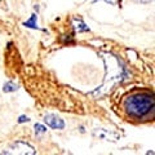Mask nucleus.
<instances>
[{
    "label": "nucleus",
    "instance_id": "nucleus-7",
    "mask_svg": "<svg viewBox=\"0 0 155 155\" xmlns=\"http://www.w3.org/2000/svg\"><path fill=\"white\" fill-rule=\"evenodd\" d=\"M47 132V128L43 127L41 124H35V133L39 134V133H45Z\"/></svg>",
    "mask_w": 155,
    "mask_h": 155
},
{
    "label": "nucleus",
    "instance_id": "nucleus-11",
    "mask_svg": "<svg viewBox=\"0 0 155 155\" xmlns=\"http://www.w3.org/2000/svg\"><path fill=\"white\" fill-rule=\"evenodd\" d=\"M0 2H2V0H0Z\"/></svg>",
    "mask_w": 155,
    "mask_h": 155
},
{
    "label": "nucleus",
    "instance_id": "nucleus-6",
    "mask_svg": "<svg viewBox=\"0 0 155 155\" xmlns=\"http://www.w3.org/2000/svg\"><path fill=\"white\" fill-rule=\"evenodd\" d=\"M17 89H18V85L16 83H13V81H8V83H5L4 84V88H3V91L7 92V93H9V92H14Z\"/></svg>",
    "mask_w": 155,
    "mask_h": 155
},
{
    "label": "nucleus",
    "instance_id": "nucleus-10",
    "mask_svg": "<svg viewBox=\"0 0 155 155\" xmlns=\"http://www.w3.org/2000/svg\"><path fill=\"white\" fill-rule=\"evenodd\" d=\"M94 2H97V0H94ZM104 2L110 3V4H115V3H116V0H104Z\"/></svg>",
    "mask_w": 155,
    "mask_h": 155
},
{
    "label": "nucleus",
    "instance_id": "nucleus-3",
    "mask_svg": "<svg viewBox=\"0 0 155 155\" xmlns=\"http://www.w3.org/2000/svg\"><path fill=\"white\" fill-rule=\"evenodd\" d=\"M44 122L47 123V125H49V127L53 129H64L65 128V122L57 115H53V114L45 115Z\"/></svg>",
    "mask_w": 155,
    "mask_h": 155
},
{
    "label": "nucleus",
    "instance_id": "nucleus-8",
    "mask_svg": "<svg viewBox=\"0 0 155 155\" xmlns=\"http://www.w3.org/2000/svg\"><path fill=\"white\" fill-rule=\"evenodd\" d=\"M28 120H30V119H28V118H27V116H25V115H22V116H21V118H19V119H18V123H23V122H28Z\"/></svg>",
    "mask_w": 155,
    "mask_h": 155
},
{
    "label": "nucleus",
    "instance_id": "nucleus-5",
    "mask_svg": "<svg viewBox=\"0 0 155 155\" xmlns=\"http://www.w3.org/2000/svg\"><path fill=\"white\" fill-rule=\"evenodd\" d=\"M36 19H38L36 14H32V16H31V18L28 19V21H26L25 23H23V26H26V27H30V28H39L38 23H36Z\"/></svg>",
    "mask_w": 155,
    "mask_h": 155
},
{
    "label": "nucleus",
    "instance_id": "nucleus-4",
    "mask_svg": "<svg viewBox=\"0 0 155 155\" xmlns=\"http://www.w3.org/2000/svg\"><path fill=\"white\" fill-rule=\"evenodd\" d=\"M74 27L78 32H85V31H89L88 26L81 21V19H74Z\"/></svg>",
    "mask_w": 155,
    "mask_h": 155
},
{
    "label": "nucleus",
    "instance_id": "nucleus-1",
    "mask_svg": "<svg viewBox=\"0 0 155 155\" xmlns=\"http://www.w3.org/2000/svg\"><path fill=\"white\" fill-rule=\"evenodd\" d=\"M154 97L150 93H136L124 100L125 113L136 119L143 118L150 111H154Z\"/></svg>",
    "mask_w": 155,
    "mask_h": 155
},
{
    "label": "nucleus",
    "instance_id": "nucleus-9",
    "mask_svg": "<svg viewBox=\"0 0 155 155\" xmlns=\"http://www.w3.org/2000/svg\"><path fill=\"white\" fill-rule=\"evenodd\" d=\"M133 2H136V3H141V4H149V3H151L153 0H133Z\"/></svg>",
    "mask_w": 155,
    "mask_h": 155
},
{
    "label": "nucleus",
    "instance_id": "nucleus-2",
    "mask_svg": "<svg viewBox=\"0 0 155 155\" xmlns=\"http://www.w3.org/2000/svg\"><path fill=\"white\" fill-rule=\"evenodd\" d=\"M4 153H7V154H28L30 155V154H35V150H34L31 145L22 142V141H17Z\"/></svg>",
    "mask_w": 155,
    "mask_h": 155
}]
</instances>
